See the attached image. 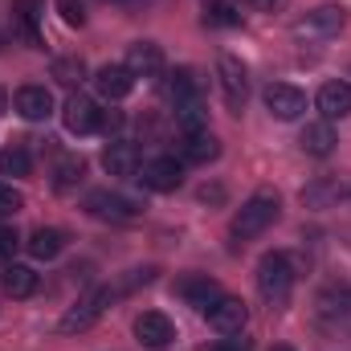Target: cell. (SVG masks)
Segmentation results:
<instances>
[{
    "instance_id": "8fae6325",
    "label": "cell",
    "mask_w": 351,
    "mask_h": 351,
    "mask_svg": "<svg viewBox=\"0 0 351 351\" xmlns=\"http://www.w3.org/2000/svg\"><path fill=\"white\" fill-rule=\"evenodd\" d=\"M12 110L25 119V123H45L53 114V94L45 86H21L12 98Z\"/></svg>"
},
{
    "instance_id": "d4e9b609",
    "label": "cell",
    "mask_w": 351,
    "mask_h": 351,
    "mask_svg": "<svg viewBox=\"0 0 351 351\" xmlns=\"http://www.w3.org/2000/svg\"><path fill=\"white\" fill-rule=\"evenodd\" d=\"M176 123L184 127V135H192V131H204V127H208V110L200 106V98H192V102H180V106H176Z\"/></svg>"
},
{
    "instance_id": "5bb4252c",
    "label": "cell",
    "mask_w": 351,
    "mask_h": 351,
    "mask_svg": "<svg viewBox=\"0 0 351 351\" xmlns=\"http://www.w3.org/2000/svg\"><path fill=\"white\" fill-rule=\"evenodd\" d=\"M135 335H139V343L143 348H168L176 339V327L168 315H160V311H143L139 319H135Z\"/></svg>"
},
{
    "instance_id": "d590c367",
    "label": "cell",
    "mask_w": 351,
    "mask_h": 351,
    "mask_svg": "<svg viewBox=\"0 0 351 351\" xmlns=\"http://www.w3.org/2000/svg\"><path fill=\"white\" fill-rule=\"evenodd\" d=\"M4 110H8V98H4V90H0V114H4Z\"/></svg>"
},
{
    "instance_id": "ffe728a7",
    "label": "cell",
    "mask_w": 351,
    "mask_h": 351,
    "mask_svg": "<svg viewBox=\"0 0 351 351\" xmlns=\"http://www.w3.org/2000/svg\"><path fill=\"white\" fill-rule=\"evenodd\" d=\"M319 110L327 114V119H348L351 114V82H327V86L319 90Z\"/></svg>"
},
{
    "instance_id": "f546056e",
    "label": "cell",
    "mask_w": 351,
    "mask_h": 351,
    "mask_svg": "<svg viewBox=\"0 0 351 351\" xmlns=\"http://www.w3.org/2000/svg\"><path fill=\"white\" fill-rule=\"evenodd\" d=\"M21 204H25V196H21L12 184H0V217H12V213H21Z\"/></svg>"
},
{
    "instance_id": "7c38bea8",
    "label": "cell",
    "mask_w": 351,
    "mask_h": 351,
    "mask_svg": "<svg viewBox=\"0 0 351 351\" xmlns=\"http://www.w3.org/2000/svg\"><path fill=\"white\" fill-rule=\"evenodd\" d=\"M135 78H160L164 74V49L156 41H135L127 49V62H123Z\"/></svg>"
},
{
    "instance_id": "5b68a950",
    "label": "cell",
    "mask_w": 351,
    "mask_h": 351,
    "mask_svg": "<svg viewBox=\"0 0 351 351\" xmlns=\"http://www.w3.org/2000/svg\"><path fill=\"white\" fill-rule=\"evenodd\" d=\"M106 306H110V290H90V294H82V298L62 315L58 331H66V335L86 331V327H94V323L102 319V311H106Z\"/></svg>"
},
{
    "instance_id": "9a60e30c",
    "label": "cell",
    "mask_w": 351,
    "mask_h": 351,
    "mask_svg": "<svg viewBox=\"0 0 351 351\" xmlns=\"http://www.w3.org/2000/svg\"><path fill=\"white\" fill-rule=\"evenodd\" d=\"M94 86H98L102 98L119 102V98H127V94L135 90V74H131L127 66H102V70L94 74Z\"/></svg>"
},
{
    "instance_id": "277c9868",
    "label": "cell",
    "mask_w": 351,
    "mask_h": 351,
    "mask_svg": "<svg viewBox=\"0 0 351 351\" xmlns=\"http://www.w3.org/2000/svg\"><path fill=\"white\" fill-rule=\"evenodd\" d=\"M86 208L94 213V217H102V221H114V225H127V221H135V217L143 213L139 200H131V196H123V192H110V188L90 192Z\"/></svg>"
},
{
    "instance_id": "603a6c76",
    "label": "cell",
    "mask_w": 351,
    "mask_h": 351,
    "mask_svg": "<svg viewBox=\"0 0 351 351\" xmlns=\"http://www.w3.org/2000/svg\"><path fill=\"white\" fill-rule=\"evenodd\" d=\"M4 294L8 298H29L33 290H37V274L29 269V265H4Z\"/></svg>"
},
{
    "instance_id": "4fadbf2b",
    "label": "cell",
    "mask_w": 351,
    "mask_h": 351,
    "mask_svg": "<svg viewBox=\"0 0 351 351\" xmlns=\"http://www.w3.org/2000/svg\"><path fill=\"white\" fill-rule=\"evenodd\" d=\"M204 319H208V323H213V331H221V335H241V331H245V323H250V311H245V302H241V298H221Z\"/></svg>"
},
{
    "instance_id": "2e32d148",
    "label": "cell",
    "mask_w": 351,
    "mask_h": 351,
    "mask_svg": "<svg viewBox=\"0 0 351 351\" xmlns=\"http://www.w3.org/2000/svg\"><path fill=\"white\" fill-rule=\"evenodd\" d=\"M180 152H184V160H188V164H213V160L221 156V139H217V135L204 127V131H192V135H184Z\"/></svg>"
},
{
    "instance_id": "44dd1931",
    "label": "cell",
    "mask_w": 351,
    "mask_h": 351,
    "mask_svg": "<svg viewBox=\"0 0 351 351\" xmlns=\"http://www.w3.org/2000/svg\"><path fill=\"white\" fill-rule=\"evenodd\" d=\"M102 168H106L110 176H135L139 172V152H135L131 143L114 139V143L102 152Z\"/></svg>"
},
{
    "instance_id": "30bf717a",
    "label": "cell",
    "mask_w": 351,
    "mask_h": 351,
    "mask_svg": "<svg viewBox=\"0 0 351 351\" xmlns=\"http://www.w3.org/2000/svg\"><path fill=\"white\" fill-rule=\"evenodd\" d=\"M62 119H66V131H74V135H90V131H98L102 110H98V102L86 98V94H70L66 106H62Z\"/></svg>"
},
{
    "instance_id": "1f68e13d",
    "label": "cell",
    "mask_w": 351,
    "mask_h": 351,
    "mask_svg": "<svg viewBox=\"0 0 351 351\" xmlns=\"http://www.w3.org/2000/svg\"><path fill=\"white\" fill-rule=\"evenodd\" d=\"M16 245H21V237H16L12 229H0V262H8V258L16 254Z\"/></svg>"
},
{
    "instance_id": "d6a6232c",
    "label": "cell",
    "mask_w": 351,
    "mask_h": 351,
    "mask_svg": "<svg viewBox=\"0 0 351 351\" xmlns=\"http://www.w3.org/2000/svg\"><path fill=\"white\" fill-rule=\"evenodd\" d=\"M217 351H250V343L245 339H229V343H221Z\"/></svg>"
},
{
    "instance_id": "9c48e42d",
    "label": "cell",
    "mask_w": 351,
    "mask_h": 351,
    "mask_svg": "<svg viewBox=\"0 0 351 351\" xmlns=\"http://www.w3.org/2000/svg\"><path fill=\"white\" fill-rule=\"evenodd\" d=\"M265 106H269L274 119L290 123V119H298V114L306 110V94L298 86H290V82H269V86H265Z\"/></svg>"
},
{
    "instance_id": "f1b7e54d",
    "label": "cell",
    "mask_w": 351,
    "mask_h": 351,
    "mask_svg": "<svg viewBox=\"0 0 351 351\" xmlns=\"http://www.w3.org/2000/svg\"><path fill=\"white\" fill-rule=\"evenodd\" d=\"M53 78H58L62 86H78V82L86 78V66H82L78 58H58V62H53Z\"/></svg>"
},
{
    "instance_id": "8992f818",
    "label": "cell",
    "mask_w": 351,
    "mask_h": 351,
    "mask_svg": "<svg viewBox=\"0 0 351 351\" xmlns=\"http://www.w3.org/2000/svg\"><path fill=\"white\" fill-rule=\"evenodd\" d=\"M217 78H221V90H225V102H229L233 110H241L245 98H250V70H245L233 53H221V58H217Z\"/></svg>"
},
{
    "instance_id": "83f0119b",
    "label": "cell",
    "mask_w": 351,
    "mask_h": 351,
    "mask_svg": "<svg viewBox=\"0 0 351 351\" xmlns=\"http://www.w3.org/2000/svg\"><path fill=\"white\" fill-rule=\"evenodd\" d=\"M29 168H33V160H29L25 147H4L0 152V176H29Z\"/></svg>"
},
{
    "instance_id": "8d00e7d4",
    "label": "cell",
    "mask_w": 351,
    "mask_h": 351,
    "mask_svg": "<svg viewBox=\"0 0 351 351\" xmlns=\"http://www.w3.org/2000/svg\"><path fill=\"white\" fill-rule=\"evenodd\" d=\"M274 351H294V348H274Z\"/></svg>"
},
{
    "instance_id": "4dcf8cb0",
    "label": "cell",
    "mask_w": 351,
    "mask_h": 351,
    "mask_svg": "<svg viewBox=\"0 0 351 351\" xmlns=\"http://www.w3.org/2000/svg\"><path fill=\"white\" fill-rule=\"evenodd\" d=\"M58 12H62L66 25H82V21H86V12H82L78 0H58Z\"/></svg>"
},
{
    "instance_id": "d6986e66",
    "label": "cell",
    "mask_w": 351,
    "mask_h": 351,
    "mask_svg": "<svg viewBox=\"0 0 351 351\" xmlns=\"http://www.w3.org/2000/svg\"><path fill=\"white\" fill-rule=\"evenodd\" d=\"M164 98L168 102H192V98H200V78H196V70H188V66H180L172 70L168 78H164Z\"/></svg>"
},
{
    "instance_id": "3957f363",
    "label": "cell",
    "mask_w": 351,
    "mask_h": 351,
    "mask_svg": "<svg viewBox=\"0 0 351 351\" xmlns=\"http://www.w3.org/2000/svg\"><path fill=\"white\" fill-rule=\"evenodd\" d=\"M348 25V8L343 4H319V8H311L306 16H298L294 21V37H335L339 29Z\"/></svg>"
},
{
    "instance_id": "4316f807",
    "label": "cell",
    "mask_w": 351,
    "mask_h": 351,
    "mask_svg": "<svg viewBox=\"0 0 351 351\" xmlns=\"http://www.w3.org/2000/svg\"><path fill=\"white\" fill-rule=\"evenodd\" d=\"M82 176H86V164H82V160H62L58 172H53V188H58V192H70V188L82 184Z\"/></svg>"
},
{
    "instance_id": "6da1fadb",
    "label": "cell",
    "mask_w": 351,
    "mask_h": 351,
    "mask_svg": "<svg viewBox=\"0 0 351 351\" xmlns=\"http://www.w3.org/2000/svg\"><path fill=\"white\" fill-rule=\"evenodd\" d=\"M278 213H282L278 192H269V188L254 192V196L237 208V217H233V237H237V241H250V237L265 233V229L278 221Z\"/></svg>"
},
{
    "instance_id": "e575fe53",
    "label": "cell",
    "mask_w": 351,
    "mask_h": 351,
    "mask_svg": "<svg viewBox=\"0 0 351 351\" xmlns=\"http://www.w3.org/2000/svg\"><path fill=\"white\" fill-rule=\"evenodd\" d=\"M254 4H258V8H265V12H274V8H282L286 0H254Z\"/></svg>"
},
{
    "instance_id": "484cf974",
    "label": "cell",
    "mask_w": 351,
    "mask_h": 351,
    "mask_svg": "<svg viewBox=\"0 0 351 351\" xmlns=\"http://www.w3.org/2000/svg\"><path fill=\"white\" fill-rule=\"evenodd\" d=\"M204 25H213V29H233V25H241V12H237V4H229V0H213V4L204 8Z\"/></svg>"
},
{
    "instance_id": "ac0fdd59",
    "label": "cell",
    "mask_w": 351,
    "mask_h": 351,
    "mask_svg": "<svg viewBox=\"0 0 351 351\" xmlns=\"http://www.w3.org/2000/svg\"><path fill=\"white\" fill-rule=\"evenodd\" d=\"M298 143H302V152L306 156H315V160H323V156H331L335 152V127L331 123H306L302 127V135H298Z\"/></svg>"
},
{
    "instance_id": "e0dca14e",
    "label": "cell",
    "mask_w": 351,
    "mask_h": 351,
    "mask_svg": "<svg viewBox=\"0 0 351 351\" xmlns=\"http://www.w3.org/2000/svg\"><path fill=\"white\" fill-rule=\"evenodd\" d=\"M41 12H45V0H16L12 4V21H16V33L33 45V49H41V33H37V21H41Z\"/></svg>"
},
{
    "instance_id": "7402d4cb",
    "label": "cell",
    "mask_w": 351,
    "mask_h": 351,
    "mask_svg": "<svg viewBox=\"0 0 351 351\" xmlns=\"http://www.w3.org/2000/svg\"><path fill=\"white\" fill-rule=\"evenodd\" d=\"M25 250H29L37 262H53V258L66 250V233H62V229H33V237L25 241Z\"/></svg>"
},
{
    "instance_id": "52a82bcc",
    "label": "cell",
    "mask_w": 351,
    "mask_h": 351,
    "mask_svg": "<svg viewBox=\"0 0 351 351\" xmlns=\"http://www.w3.org/2000/svg\"><path fill=\"white\" fill-rule=\"evenodd\" d=\"M176 294H180L188 306H196L200 315H208V311L225 298V294H221V286H217L208 274H188V278H180V282H176Z\"/></svg>"
},
{
    "instance_id": "cb8c5ba5",
    "label": "cell",
    "mask_w": 351,
    "mask_h": 351,
    "mask_svg": "<svg viewBox=\"0 0 351 351\" xmlns=\"http://www.w3.org/2000/svg\"><path fill=\"white\" fill-rule=\"evenodd\" d=\"M351 188H343L339 180H323V184H311V188H302V200L311 204V208H327L331 200H343Z\"/></svg>"
},
{
    "instance_id": "836d02e7",
    "label": "cell",
    "mask_w": 351,
    "mask_h": 351,
    "mask_svg": "<svg viewBox=\"0 0 351 351\" xmlns=\"http://www.w3.org/2000/svg\"><path fill=\"white\" fill-rule=\"evenodd\" d=\"M221 196H225L221 188H200V200H221Z\"/></svg>"
},
{
    "instance_id": "7a4b0ae2",
    "label": "cell",
    "mask_w": 351,
    "mask_h": 351,
    "mask_svg": "<svg viewBox=\"0 0 351 351\" xmlns=\"http://www.w3.org/2000/svg\"><path fill=\"white\" fill-rule=\"evenodd\" d=\"M258 290L269 306H286L290 290H294V265L286 254H265L258 265Z\"/></svg>"
},
{
    "instance_id": "ba28073f",
    "label": "cell",
    "mask_w": 351,
    "mask_h": 351,
    "mask_svg": "<svg viewBox=\"0 0 351 351\" xmlns=\"http://www.w3.org/2000/svg\"><path fill=\"white\" fill-rule=\"evenodd\" d=\"M139 184L152 188V192H176V188L184 184V168L176 164L172 156L143 160V164H139Z\"/></svg>"
}]
</instances>
